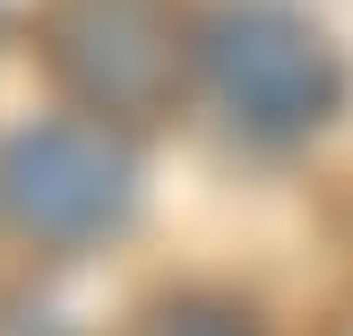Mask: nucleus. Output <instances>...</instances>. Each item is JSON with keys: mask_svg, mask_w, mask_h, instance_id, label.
<instances>
[{"mask_svg": "<svg viewBox=\"0 0 353 336\" xmlns=\"http://www.w3.org/2000/svg\"><path fill=\"white\" fill-rule=\"evenodd\" d=\"M43 52L61 69V86L95 112H155L172 95V17L155 0H61L43 26Z\"/></svg>", "mask_w": 353, "mask_h": 336, "instance_id": "nucleus-3", "label": "nucleus"}, {"mask_svg": "<svg viewBox=\"0 0 353 336\" xmlns=\"http://www.w3.org/2000/svg\"><path fill=\"white\" fill-rule=\"evenodd\" d=\"M138 207V155L103 121H26L0 138V216L43 250H86Z\"/></svg>", "mask_w": 353, "mask_h": 336, "instance_id": "nucleus-2", "label": "nucleus"}, {"mask_svg": "<svg viewBox=\"0 0 353 336\" xmlns=\"http://www.w3.org/2000/svg\"><path fill=\"white\" fill-rule=\"evenodd\" d=\"M190 61H199V86L224 112V130L250 147H302L310 130L345 112V52L285 0L207 9Z\"/></svg>", "mask_w": 353, "mask_h": 336, "instance_id": "nucleus-1", "label": "nucleus"}, {"mask_svg": "<svg viewBox=\"0 0 353 336\" xmlns=\"http://www.w3.org/2000/svg\"><path fill=\"white\" fill-rule=\"evenodd\" d=\"M147 336H268V328H259L241 302H224V293H181V302L155 310Z\"/></svg>", "mask_w": 353, "mask_h": 336, "instance_id": "nucleus-4", "label": "nucleus"}]
</instances>
